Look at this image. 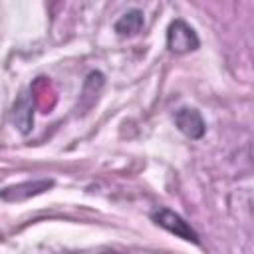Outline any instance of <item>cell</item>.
<instances>
[{
	"label": "cell",
	"mask_w": 254,
	"mask_h": 254,
	"mask_svg": "<svg viewBox=\"0 0 254 254\" xmlns=\"http://www.w3.org/2000/svg\"><path fill=\"white\" fill-rule=\"evenodd\" d=\"M151 220H153L157 226L165 228L167 232H171V234H175V236H179V238H183V240H187V242L200 244L198 232H196L179 212H175V210H171V208H167V206L155 208V210L151 212Z\"/></svg>",
	"instance_id": "6da1fadb"
},
{
	"label": "cell",
	"mask_w": 254,
	"mask_h": 254,
	"mask_svg": "<svg viewBox=\"0 0 254 254\" xmlns=\"http://www.w3.org/2000/svg\"><path fill=\"white\" fill-rule=\"evenodd\" d=\"M200 48L198 34L183 18H175L167 28V50L171 54H189Z\"/></svg>",
	"instance_id": "7a4b0ae2"
},
{
	"label": "cell",
	"mask_w": 254,
	"mask_h": 254,
	"mask_svg": "<svg viewBox=\"0 0 254 254\" xmlns=\"http://www.w3.org/2000/svg\"><path fill=\"white\" fill-rule=\"evenodd\" d=\"M177 129L189 139H202L206 133V123L198 109L194 107H179L173 115Z\"/></svg>",
	"instance_id": "3957f363"
},
{
	"label": "cell",
	"mask_w": 254,
	"mask_h": 254,
	"mask_svg": "<svg viewBox=\"0 0 254 254\" xmlns=\"http://www.w3.org/2000/svg\"><path fill=\"white\" fill-rule=\"evenodd\" d=\"M52 187H54V181L52 179H38V181L18 183V185L6 187L2 190V200H6V202H22V200H28L30 196H36V194L46 192Z\"/></svg>",
	"instance_id": "277c9868"
},
{
	"label": "cell",
	"mask_w": 254,
	"mask_h": 254,
	"mask_svg": "<svg viewBox=\"0 0 254 254\" xmlns=\"http://www.w3.org/2000/svg\"><path fill=\"white\" fill-rule=\"evenodd\" d=\"M12 123L22 133L28 135L34 129V101L28 91H22L12 105Z\"/></svg>",
	"instance_id": "5b68a950"
},
{
	"label": "cell",
	"mask_w": 254,
	"mask_h": 254,
	"mask_svg": "<svg viewBox=\"0 0 254 254\" xmlns=\"http://www.w3.org/2000/svg\"><path fill=\"white\" fill-rule=\"evenodd\" d=\"M143 24H145V14H143L139 8H131V10H127V12L115 22L113 30H115L117 36L129 38V36H137V34L141 32Z\"/></svg>",
	"instance_id": "8992f818"
}]
</instances>
